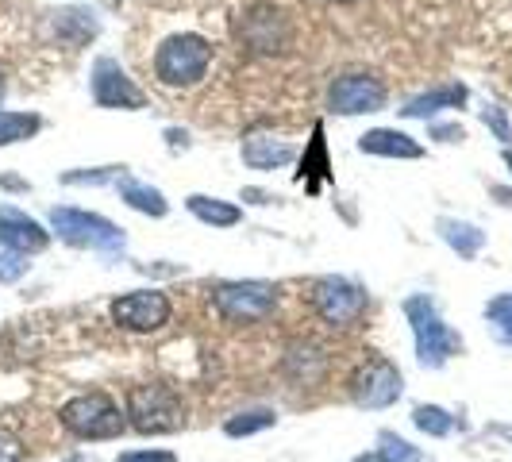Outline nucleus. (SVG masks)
Wrapping results in <instances>:
<instances>
[{"label":"nucleus","instance_id":"obj_14","mask_svg":"<svg viewBox=\"0 0 512 462\" xmlns=\"http://www.w3.org/2000/svg\"><path fill=\"white\" fill-rule=\"evenodd\" d=\"M362 154H378V158H424V147L397 128H374L359 139Z\"/></svg>","mask_w":512,"mask_h":462},{"label":"nucleus","instance_id":"obj_17","mask_svg":"<svg viewBox=\"0 0 512 462\" xmlns=\"http://www.w3.org/2000/svg\"><path fill=\"white\" fill-rule=\"evenodd\" d=\"M185 208L201 220V224H212V228H235L239 220H243V212L239 205H231V201H220V197H205V193H193Z\"/></svg>","mask_w":512,"mask_h":462},{"label":"nucleus","instance_id":"obj_26","mask_svg":"<svg viewBox=\"0 0 512 462\" xmlns=\"http://www.w3.org/2000/svg\"><path fill=\"white\" fill-rule=\"evenodd\" d=\"M24 270H27V258L24 255H16V251H0V282L8 285V282H20L24 278Z\"/></svg>","mask_w":512,"mask_h":462},{"label":"nucleus","instance_id":"obj_8","mask_svg":"<svg viewBox=\"0 0 512 462\" xmlns=\"http://www.w3.org/2000/svg\"><path fill=\"white\" fill-rule=\"evenodd\" d=\"M351 397L359 409H389L401 397V370L389 359L370 355L351 378Z\"/></svg>","mask_w":512,"mask_h":462},{"label":"nucleus","instance_id":"obj_25","mask_svg":"<svg viewBox=\"0 0 512 462\" xmlns=\"http://www.w3.org/2000/svg\"><path fill=\"white\" fill-rule=\"evenodd\" d=\"M378 443H382V451H378V455H382L385 462H428L416 447H412L409 439L393 436V432H382Z\"/></svg>","mask_w":512,"mask_h":462},{"label":"nucleus","instance_id":"obj_29","mask_svg":"<svg viewBox=\"0 0 512 462\" xmlns=\"http://www.w3.org/2000/svg\"><path fill=\"white\" fill-rule=\"evenodd\" d=\"M486 124H489L493 131H497V135H501L505 143L512 139V131H509V124H505V116H501V112H486Z\"/></svg>","mask_w":512,"mask_h":462},{"label":"nucleus","instance_id":"obj_19","mask_svg":"<svg viewBox=\"0 0 512 462\" xmlns=\"http://www.w3.org/2000/svg\"><path fill=\"white\" fill-rule=\"evenodd\" d=\"M439 235H443L462 258H474L486 247V231H478L474 224H462V220H439Z\"/></svg>","mask_w":512,"mask_h":462},{"label":"nucleus","instance_id":"obj_13","mask_svg":"<svg viewBox=\"0 0 512 462\" xmlns=\"http://www.w3.org/2000/svg\"><path fill=\"white\" fill-rule=\"evenodd\" d=\"M243 39L247 47L258 54H274L285 47V20L274 12V8H255L247 20H243Z\"/></svg>","mask_w":512,"mask_h":462},{"label":"nucleus","instance_id":"obj_15","mask_svg":"<svg viewBox=\"0 0 512 462\" xmlns=\"http://www.w3.org/2000/svg\"><path fill=\"white\" fill-rule=\"evenodd\" d=\"M293 158V147L285 139H270V135H247L243 139V162L251 170H278Z\"/></svg>","mask_w":512,"mask_h":462},{"label":"nucleus","instance_id":"obj_5","mask_svg":"<svg viewBox=\"0 0 512 462\" xmlns=\"http://www.w3.org/2000/svg\"><path fill=\"white\" fill-rule=\"evenodd\" d=\"M51 228L74 243V247H93V251H120L124 247V231L112 220H104L97 212H81V208H51Z\"/></svg>","mask_w":512,"mask_h":462},{"label":"nucleus","instance_id":"obj_27","mask_svg":"<svg viewBox=\"0 0 512 462\" xmlns=\"http://www.w3.org/2000/svg\"><path fill=\"white\" fill-rule=\"evenodd\" d=\"M120 462H178L170 451H128L120 455Z\"/></svg>","mask_w":512,"mask_h":462},{"label":"nucleus","instance_id":"obj_11","mask_svg":"<svg viewBox=\"0 0 512 462\" xmlns=\"http://www.w3.org/2000/svg\"><path fill=\"white\" fill-rule=\"evenodd\" d=\"M93 101L101 104V108H128L131 112V108H143L147 97L112 58H101L93 66Z\"/></svg>","mask_w":512,"mask_h":462},{"label":"nucleus","instance_id":"obj_18","mask_svg":"<svg viewBox=\"0 0 512 462\" xmlns=\"http://www.w3.org/2000/svg\"><path fill=\"white\" fill-rule=\"evenodd\" d=\"M466 101V89L462 85H443V89H432V93H424V97H412L401 112L409 116V120H428V116H436L443 108H459Z\"/></svg>","mask_w":512,"mask_h":462},{"label":"nucleus","instance_id":"obj_22","mask_svg":"<svg viewBox=\"0 0 512 462\" xmlns=\"http://www.w3.org/2000/svg\"><path fill=\"white\" fill-rule=\"evenodd\" d=\"M274 420H278V412L274 409H251V412H239V416H231L228 420V436H255L262 428H274Z\"/></svg>","mask_w":512,"mask_h":462},{"label":"nucleus","instance_id":"obj_32","mask_svg":"<svg viewBox=\"0 0 512 462\" xmlns=\"http://www.w3.org/2000/svg\"><path fill=\"white\" fill-rule=\"evenodd\" d=\"M505 162H509V170H512V151H505Z\"/></svg>","mask_w":512,"mask_h":462},{"label":"nucleus","instance_id":"obj_3","mask_svg":"<svg viewBox=\"0 0 512 462\" xmlns=\"http://www.w3.org/2000/svg\"><path fill=\"white\" fill-rule=\"evenodd\" d=\"M405 316H409L412 335H416V359L424 362V366L436 370L451 355H459V335L443 324V316L436 312L432 297H424V293L409 297L405 301Z\"/></svg>","mask_w":512,"mask_h":462},{"label":"nucleus","instance_id":"obj_20","mask_svg":"<svg viewBox=\"0 0 512 462\" xmlns=\"http://www.w3.org/2000/svg\"><path fill=\"white\" fill-rule=\"evenodd\" d=\"M120 201H128L135 212H147V216H166L170 212L166 197L151 185H143V181H124L120 185Z\"/></svg>","mask_w":512,"mask_h":462},{"label":"nucleus","instance_id":"obj_16","mask_svg":"<svg viewBox=\"0 0 512 462\" xmlns=\"http://www.w3.org/2000/svg\"><path fill=\"white\" fill-rule=\"evenodd\" d=\"M297 178L305 181L308 193H316L320 181L332 178V158H328V143H324V124L312 128V143H308V151L301 154V170H297Z\"/></svg>","mask_w":512,"mask_h":462},{"label":"nucleus","instance_id":"obj_4","mask_svg":"<svg viewBox=\"0 0 512 462\" xmlns=\"http://www.w3.org/2000/svg\"><path fill=\"white\" fill-rule=\"evenodd\" d=\"M58 420L66 432H74L77 439H116L128 420L124 412L112 405V397L104 393H81V397H70L62 409H58Z\"/></svg>","mask_w":512,"mask_h":462},{"label":"nucleus","instance_id":"obj_24","mask_svg":"<svg viewBox=\"0 0 512 462\" xmlns=\"http://www.w3.org/2000/svg\"><path fill=\"white\" fill-rule=\"evenodd\" d=\"M412 420H416V428L428 432V436H447V432L455 428V420L439 409V405H420V409L412 412Z\"/></svg>","mask_w":512,"mask_h":462},{"label":"nucleus","instance_id":"obj_1","mask_svg":"<svg viewBox=\"0 0 512 462\" xmlns=\"http://www.w3.org/2000/svg\"><path fill=\"white\" fill-rule=\"evenodd\" d=\"M128 424L143 436H166L185 424V401L174 385L147 382L128 393Z\"/></svg>","mask_w":512,"mask_h":462},{"label":"nucleus","instance_id":"obj_2","mask_svg":"<svg viewBox=\"0 0 512 462\" xmlns=\"http://www.w3.org/2000/svg\"><path fill=\"white\" fill-rule=\"evenodd\" d=\"M208 62H212V47L201 35H170L154 54V74L162 85L189 89L208 74Z\"/></svg>","mask_w":512,"mask_h":462},{"label":"nucleus","instance_id":"obj_21","mask_svg":"<svg viewBox=\"0 0 512 462\" xmlns=\"http://www.w3.org/2000/svg\"><path fill=\"white\" fill-rule=\"evenodd\" d=\"M39 128H43V120L31 116V112H0V147L24 143V139H31Z\"/></svg>","mask_w":512,"mask_h":462},{"label":"nucleus","instance_id":"obj_30","mask_svg":"<svg viewBox=\"0 0 512 462\" xmlns=\"http://www.w3.org/2000/svg\"><path fill=\"white\" fill-rule=\"evenodd\" d=\"M436 139H447V143H451V139H462V128H436Z\"/></svg>","mask_w":512,"mask_h":462},{"label":"nucleus","instance_id":"obj_9","mask_svg":"<svg viewBox=\"0 0 512 462\" xmlns=\"http://www.w3.org/2000/svg\"><path fill=\"white\" fill-rule=\"evenodd\" d=\"M112 320L128 332H158L170 320V301L158 289H135L112 305Z\"/></svg>","mask_w":512,"mask_h":462},{"label":"nucleus","instance_id":"obj_6","mask_svg":"<svg viewBox=\"0 0 512 462\" xmlns=\"http://www.w3.org/2000/svg\"><path fill=\"white\" fill-rule=\"evenodd\" d=\"M212 301L220 316L231 324H255L266 320L278 305V289L270 282H224L212 289Z\"/></svg>","mask_w":512,"mask_h":462},{"label":"nucleus","instance_id":"obj_10","mask_svg":"<svg viewBox=\"0 0 512 462\" xmlns=\"http://www.w3.org/2000/svg\"><path fill=\"white\" fill-rule=\"evenodd\" d=\"M328 104L339 116H362V112H378L385 104V85L370 74H343L328 89Z\"/></svg>","mask_w":512,"mask_h":462},{"label":"nucleus","instance_id":"obj_23","mask_svg":"<svg viewBox=\"0 0 512 462\" xmlns=\"http://www.w3.org/2000/svg\"><path fill=\"white\" fill-rule=\"evenodd\" d=\"M486 320L493 324L497 339L512 347V293H501V297H493V301H489V305H486Z\"/></svg>","mask_w":512,"mask_h":462},{"label":"nucleus","instance_id":"obj_7","mask_svg":"<svg viewBox=\"0 0 512 462\" xmlns=\"http://www.w3.org/2000/svg\"><path fill=\"white\" fill-rule=\"evenodd\" d=\"M312 308L332 328H355L366 312V289L351 278H320L312 285Z\"/></svg>","mask_w":512,"mask_h":462},{"label":"nucleus","instance_id":"obj_28","mask_svg":"<svg viewBox=\"0 0 512 462\" xmlns=\"http://www.w3.org/2000/svg\"><path fill=\"white\" fill-rule=\"evenodd\" d=\"M0 462H20V443L4 428H0Z\"/></svg>","mask_w":512,"mask_h":462},{"label":"nucleus","instance_id":"obj_12","mask_svg":"<svg viewBox=\"0 0 512 462\" xmlns=\"http://www.w3.org/2000/svg\"><path fill=\"white\" fill-rule=\"evenodd\" d=\"M0 243L8 247V251H16V255H39V251H47V243H51V235L43 231L39 220H31L24 216L20 208H0Z\"/></svg>","mask_w":512,"mask_h":462},{"label":"nucleus","instance_id":"obj_31","mask_svg":"<svg viewBox=\"0 0 512 462\" xmlns=\"http://www.w3.org/2000/svg\"><path fill=\"white\" fill-rule=\"evenodd\" d=\"M355 462H385V459H382V455H378V451H374V455H359V459H355Z\"/></svg>","mask_w":512,"mask_h":462}]
</instances>
